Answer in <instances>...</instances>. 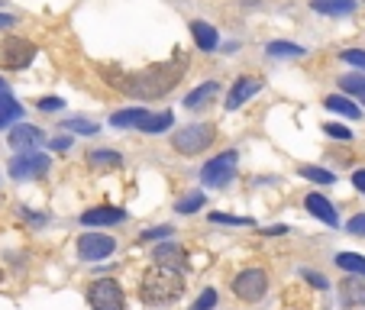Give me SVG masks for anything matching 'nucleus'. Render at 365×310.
<instances>
[{
  "label": "nucleus",
  "mask_w": 365,
  "mask_h": 310,
  "mask_svg": "<svg viewBox=\"0 0 365 310\" xmlns=\"http://www.w3.org/2000/svg\"><path fill=\"white\" fill-rule=\"evenodd\" d=\"M185 68H187L185 56H178V52H175L168 62L152 65V68L136 71V75H126L123 81H117V84H120V91H126V94L139 97V100H155V97L168 94V91H172L175 84L181 81Z\"/></svg>",
  "instance_id": "1"
},
{
  "label": "nucleus",
  "mask_w": 365,
  "mask_h": 310,
  "mask_svg": "<svg viewBox=\"0 0 365 310\" xmlns=\"http://www.w3.org/2000/svg\"><path fill=\"white\" fill-rule=\"evenodd\" d=\"M181 294H185V275H181L178 265L155 262L143 275V284H139V297H143V304H149V307L175 304Z\"/></svg>",
  "instance_id": "2"
},
{
  "label": "nucleus",
  "mask_w": 365,
  "mask_h": 310,
  "mask_svg": "<svg viewBox=\"0 0 365 310\" xmlns=\"http://www.w3.org/2000/svg\"><path fill=\"white\" fill-rule=\"evenodd\" d=\"M236 165H240V152L227 149V152H220V155H214V159L200 168V181H204L207 187H223V185L233 181Z\"/></svg>",
  "instance_id": "3"
},
{
  "label": "nucleus",
  "mask_w": 365,
  "mask_h": 310,
  "mask_svg": "<svg viewBox=\"0 0 365 310\" xmlns=\"http://www.w3.org/2000/svg\"><path fill=\"white\" fill-rule=\"evenodd\" d=\"M214 136L217 133L210 123H194V126H185L181 133H175L172 145H175V152H181V155H200L204 149H210Z\"/></svg>",
  "instance_id": "4"
},
{
  "label": "nucleus",
  "mask_w": 365,
  "mask_h": 310,
  "mask_svg": "<svg viewBox=\"0 0 365 310\" xmlns=\"http://www.w3.org/2000/svg\"><path fill=\"white\" fill-rule=\"evenodd\" d=\"M36 58V46L29 39H20V36H7L0 42V68L7 71H20L26 68Z\"/></svg>",
  "instance_id": "5"
},
{
  "label": "nucleus",
  "mask_w": 365,
  "mask_h": 310,
  "mask_svg": "<svg viewBox=\"0 0 365 310\" xmlns=\"http://www.w3.org/2000/svg\"><path fill=\"white\" fill-rule=\"evenodd\" d=\"M265 291H269V275H265L262 269H246L233 278V294L246 304L262 301Z\"/></svg>",
  "instance_id": "6"
},
{
  "label": "nucleus",
  "mask_w": 365,
  "mask_h": 310,
  "mask_svg": "<svg viewBox=\"0 0 365 310\" xmlns=\"http://www.w3.org/2000/svg\"><path fill=\"white\" fill-rule=\"evenodd\" d=\"M88 304L94 310H123V288L113 278H97L88 288Z\"/></svg>",
  "instance_id": "7"
},
{
  "label": "nucleus",
  "mask_w": 365,
  "mask_h": 310,
  "mask_svg": "<svg viewBox=\"0 0 365 310\" xmlns=\"http://www.w3.org/2000/svg\"><path fill=\"white\" fill-rule=\"evenodd\" d=\"M46 172H48V155H39V152H20L10 162V178H16V181L42 178Z\"/></svg>",
  "instance_id": "8"
},
{
  "label": "nucleus",
  "mask_w": 365,
  "mask_h": 310,
  "mask_svg": "<svg viewBox=\"0 0 365 310\" xmlns=\"http://www.w3.org/2000/svg\"><path fill=\"white\" fill-rule=\"evenodd\" d=\"M113 249H117V239L107 233H84L78 239V255L84 262H101V259L113 255Z\"/></svg>",
  "instance_id": "9"
},
{
  "label": "nucleus",
  "mask_w": 365,
  "mask_h": 310,
  "mask_svg": "<svg viewBox=\"0 0 365 310\" xmlns=\"http://www.w3.org/2000/svg\"><path fill=\"white\" fill-rule=\"evenodd\" d=\"M259 91H262V78H252V75L236 78V84L230 88V97H227V110H236V107H242V103H246L249 97H255Z\"/></svg>",
  "instance_id": "10"
},
{
  "label": "nucleus",
  "mask_w": 365,
  "mask_h": 310,
  "mask_svg": "<svg viewBox=\"0 0 365 310\" xmlns=\"http://www.w3.org/2000/svg\"><path fill=\"white\" fill-rule=\"evenodd\" d=\"M126 220V210L120 207H91L81 214L84 227H113V223H123Z\"/></svg>",
  "instance_id": "11"
},
{
  "label": "nucleus",
  "mask_w": 365,
  "mask_h": 310,
  "mask_svg": "<svg viewBox=\"0 0 365 310\" xmlns=\"http://www.w3.org/2000/svg\"><path fill=\"white\" fill-rule=\"evenodd\" d=\"M10 145H14L16 152H33L36 145L42 143V130L39 126H33V123H20V126H14L10 130Z\"/></svg>",
  "instance_id": "12"
},
{
  "label": "nucleus",
  "mask_w": 365,
  "mask_h": 310,
  "mask_svg": "<svg viewBox=\"0 0 365 310\" xmlns=\"http://www.w3.org/2000/svg\"><path fill=\"white\" fill-rule=\"evenodd\" d=\"M339 301H343V307H359V304H365V278L362 275L343 278V281H339Z\"/></svg>",
  "instance_id": "13"
},
{
  "label": "nucleus",
  "mask_w": 365,
  "mask_h": 310,
  "mask_svg": "<svg viewBox=\"0 0 365 310\" xmlns=\"http://www.w3.org/2000/svg\"><path fill=\"white\" fill-rule=\"evenodd\" d=\"M304 207H307L317 220H324L327 227H336V223H339V214L333 210V204L324 197V194H307V197H304Z\"/></svg>",
  "instance_id": "14"
},
{
  "label": "nucleus",
  "mask_w": 365,
  "mask_h": 310,
  "mask_svg": "<svg viewBox=\"0 0 365 310\" xmlns=\"http://www.w3.org/2000/svg\"><path fill=\"white\" fill-rule=\"evenodd\" d=\"M191 36H194V42H197L200 52H214V48L220 46V36H217V29L210 26V23H204V20H194L191 23Z\"/></svg>",
  "instance_id": "15"
},
{
  "label": "nucleus",
  "mask_w": 365,
  "mask_h": 310,
  "mask_svg": "<svg viewBox=\"0 0 365 310\" xmlns=\"http://www.w3.org/2000/svg\"><path fill=\"white\" fill-rule=\"evenodd\" d=\"M217 94H220V84H217V81H207V84L194 88L191 94L185 97V107H187V110H204V107H207L210 100H214Z\"/></svg>",
  "instance_id": "16"
},
{
  "label": "nucleus",
  "mask_w": 365,
  "mask_h": 310,
  "mask_svg": "<svg viewBox=\"0 0 365 310\" xmlns=\"http://www.w3.org/2000/svg\"><path fill=\"white\" fill-rule=\"evenodd\" d=\"M356 4L359 0H310V7L324 16H349L356 14Z\"/></svg>",
  "instance_id": "17"
},
{
  "label": "nucleus",
  "mask_w": 365,
  "mask_h": 310,
  "mask_svg": "<svg viewBox=\"0 0 365 310\" xmlns=\"http://www.w3.org/2000/svg\"><path fill=\"white\" fill-rule=\"evenodd\" d=\"M324 107H327V110H333V113H339V117H346V120H359V117H362V110H359V107L346 94H330L324 100Z\"/></svg>",
  "instance_id": "18"
},
{
  "label": "nucleus",
  "mask_w": 365,
  "mask_h": 310,
  "mask_svg": "<svg viewBox=\"0 0 365 310\" xmlns=\"http://www.w3.org/2000/svg\"><path fill=\"white\" fill-rule=\"evenodd\" d=\"M149 117V110L145 107H130V110H117L110 117V123L117 126V130H126V126H133V130H139V123Z\"/></svg>",
  "instance_id": "19"
},
{
  "label": "nucleus",
  "mask_w": 365,
  "mask_h": 310,
  "mask_svg": "<svg viewBox=\"0 0 365 310\" xmlns=\"http://www.w3.org/2000/svg\"><path fill=\"white\" fill-rule=\"evenodd\" d=\"M152 259H155V262H162V265H181V259H185V249H181L178 242H162V246H155Z\"/></svg>",
  "instance_id": "20"
},
{
  "label": "nucleus",
  "mask_w": 365,
  "mask_h": 310,
  "mask_svg": "<svg viewBox=\"0 0 365 310\" xmlns=\"http://www.w3.org/2000/svg\"><path fill=\"white\" fill-rule=\"evenodd\" d=\"M172 123H175V117L168 110H162V113H149V117L139 123V130L143 133H165Z\"/></svg>",
  "instance_id": "21"
},
{
  "label": "nucleus",
  "mask_w": 365,
  "mask_h": 310,
  "mask_svg": "<svg viewBox=\"0 0 365 310\" xmlns=\"http://www.w3.org/2000/svg\"><path fill=\"white\" fill-rule=\"evenodd\" d=\"M336 265L343 272H349V275H362L365 278V255H359V252H339L336 255Z\"/></svg>",
  "instance_id": "22"
},
{
  "label": "nucleus",
  "mask_w": 365,
  "mask_h": 310,
  "mask_svg": "<svg viewBox=\"0 0 365 310\" xmlns=\"http://www.w3.org/2000/svg\"><path fill=\"white\" fill-rule=\"evenodd\" d=\"M88 162L94 168H117L120 165V152H113V149H94L88 155Z\"/></svg>",
  "instance_id": "23"
},
{
  "label": "nucleus",
  "mask_w": 365,
  "mask_h": 310,
  "mask_svg": "<svg viewBox=\"0 0 365 310\" xmlns=\"http://www.w3.org/2000/svg\"><path fill=\"white\" fill-rule=\"evenodd\" d=\"M301 178L314 181V185H333V181H336V175L327 172V168H320V165H301Z\"/></svg>",
  "instance_id": "24"
},
{
  "label": "nucleus",
  "mask_w": 365,
  "mask_h": 310,
  "mask_svg": "<svg viewBox=\"0 0 365 310\" xmlns=\"http://www.w3.org/2000/svg\"><path fill=\"white\" fill-rule=\"evenodd\" d=\"M269 56L272 58H297L304 56V48L297 42H269Z\"/></svg>",
  "instance_id": "25"
},
{
  "label": "nucleus",
  "mask_w": 365,
  "mask_h": 310,
  "mask_svg": "<svg viewBox=\"0 0 365 310\" xmlns=\"http://www.w3.org/2000/svg\"><path fill=\"white\" fill-rule=\"evenodd\" d=\"M339 91H343V94L365 97V75H343L339 78Z\"/></svg>",
  "instance_id": "26"
},
{
  "label": "nucleus",
  "mask_w": 365,
  "mask_h": 310,
  "mask_svg": "<svg viewBox=\"0 0 365 310\" xmlns=\"http://www.w3.org/2000/svg\"><path fill=\"white\" fill-rule=\"evenodd\" d=\"M62 130L78 133V136H94V133L101 130V126H97L94 120H81V117H78V120H65V123H62Z\"/></svg>",
  "instance_id": "27"
},
{
  "label": "nucleus",
  "mask_w": 365,
  "mask_h": 310,
  "mask_svg": "<svg viewBox=\"0 0 365 310\" xmlns=\"http://www.w3.org/2000/svg\"><path fill=\"white\" fill-rule=\"evenodd\" d=\"M200 207H204V194L191 191V194H185V197L178 200V207H175V210H178V214H197Z\"/></svg>",
  "instance_id": "28"
},
{
  "label": "nucleus",
  "mask_w": 365,
  "mask_h": 310,
  "mask_svg": "<svg viewBox=\"0 0 365 310\" xmlns=\"http://www.w3.org/2000/svg\"><path fill=\"white\" fill-rule=\"evenodd\" d=\"M214 304H217V291H214V288H204V291L197 294V301H194L187 310H210Z\"/></svg>",
  "instance_id": "29"
},
{
  "label": "nucleus",
  "mask_w": 365,
  "mask_h": 310,
  "mask_svg": "<svg viewBox=\"0 0 365 310\" xmlns=\"http://www.w3.org/2000/svg\"><path fill=\"white\" fill-rule=\"evenodd\" d=\"M23 117V107L20 103H10V107H4V110H0V130H7L10 123H14V120H20Z\"/></svg>",
  "instance_id": "30"
},
{
  "label": "nucleus",
  "mask_w": 365,
  "mask_h": 310,
  "mask_svg": "<svg viewBox=\"0 0 365 310\" xmlns=\"http://www.w3.org/2000/svg\"><path fill=\"white\" fill-rule=\"evenodd\" d=\"M214 223H227V227H252L249 217H230V214H210Z\"/></svg>",
  "instance_id": "31"
},
{
  "label": "nucleus",
  "mask_w": 365,
  "mask_h": 310,
  "mask_svg": "<svg viewBox=\"0 0 365 310\" xmlns=\"http://www.w3.org/2000/svg\"><path fill=\"white\" fill-rule=\"evenodd\" d=\"M301 275H304V281H307V284H314V288H317V291H327V288H330V281H327V275H320V272H314V269H304Z\"/></svg>",
  "instance_id": "32"
},
{
  "label": "nucleus",
  "mask_w": 365,
  "mask_h": 310,
  "mask_svg": "<svg viewBox=\"0 0 365 310\" xmlns=\"http://www.w3.org/2000/svg\"><path fill=\"white\" fill-rule=\"evenodd\" d=\"M339 58H343V62H349V65H356V68H362V71H365V52H362V48H346V52H339Z\"/></svg>",
  "instance_id": "33"
},
{
  "label": "nucleus",
  "mask_w": 365,
  "mask_h": 310,
  "mask_svg": "<svg viewBox=\"0 0 365 310\" xmlns=\"http://www.w3.org/2000/svg\"><path fill=\"white\" fill-rule=\"evenodd\" d=\"M36 107H39L42 113H56V110H62V107H65V100H62V97H42Z\"/></svg>",
  "instance_id": "34"
},
{
  "label": "nucleus",
  "mask_w": 365,
  "mask_h": 310,
  "mask_svg": "<svg viewBox=\"0 0 365 310\" xmlns=\"http://www.w3.org/2000/svg\"><path fill=\"white\" fill-rule=\"evenodd\" d=\"M324 130H327V136H333V139H343V143H349V139H352V130H346L343 123H327Z\"/></svg>",
  "instance_id": "35"
},
{
  "label": "nucleus",
  "mask_w": 365,
  "mask_h": 310,
  "mask_svg": "<svg viewBox=\"0 0 365 310\" xmlns=\"http://www.w3.org/2000/svg\"><path fill=\"white\" fill-rule=\"evenodd\" d=\"M175 229L172 227H152V229H145L143 233V242H152V239H168Z\"/></svg>",
  "instance_id": "36"
},
{
  "label": "nucleus",
  "mask_w": 365,
  "mask_h": 310,
  "mask_svg": "<svg viewBox=\"0 0 365 310\" xmlns=\"http://www.w3.org/2000/svg\"><path fill=\"white\" fill-rule=\"evenodd\" d=\"M346 233H352V236H365V214L349 217V223H346Z\"/></svg>",
  "instance_id": "37"
},
{
  "label": "nucleus",
  "mask_w": 365,
  "mask_h": 310,
  "mask_svg": "<svg viewBox=\"0 0 365 310\" xmlns=\"http://www.w3.org/2000/svg\"><path fill=\"white\" fill-rule=\"evenodd\" d=\"M10 103H16V100H14V94H10L7 81L0 78V110H4V107H10Z\"/></svg>",
  "instance_id": "38"
},
{
  "label": "nucleus",
  "mask_w": 365,
  "mask_h": 310,
  "mask_svg": "<svg viewBox=\"0 0 365 310\" xmlns=\"http://www.w3.org/2000/svg\"><path fill=\"white\" fill-rule=\"evenodd\" d=\"M48 145H52V152H65V149H71V136H56Z\"/></svg>",
  "instance_id": "39"
},
{
  "label": "nucleus",
  "mask_w": 365,
  "mask_h": 310,
  "mask_svg": "<svg viewBox=\"0 0 365 310\" xmlns=\"http://www.w3.org/2000/svg\"><path fill=\"white\" fill-rule=\"evenodd\" d=\"M352 185H356V191L365 194V168H356V172H352Z\"/></svg>",
  "instance_id": "40"
},
{
  "label": "nucleus",
  "mask_w": 365,
  "mask_h": 310,
  "mask_svg": "<svg viewBox=\"0 0 365 310\" xmlns=\"http://www.w3.org/2000/svg\"><path fill=\"white\" fill-rule=\"evenodd\" d=\"M265 236H282V233H288V227H269V229H262Z\"/></svg>",
  "instance_id": "41"
},
{
  "label": "nucleus",
  "mask_w": 365,
  "mask_h": 310,
  "mask_svg": "<svg viewBox=\"0 0 365 310\" xmlns=\"http://www.w3.org/2000/svg\"><path fill=\"white\" fill-rule=\"evenodd\" d=\"M14 26V16H7V14H0V29H10Z\"/></svg>",
  "instance_id": "42"
},
{
  "label": "nucleus",
  "mask_w": 365,
  "mask_h": 310,
  "mask_svg": "<svg viewBox=\"0 0 365 310\" xmlns=\"http://www.w3.org/2000/svg\"><path fill=\"white\" fill-rule=\"evenodd\" d=\"M0 281H4V272H0Z\"/></svg>",
  "instance_id": "43"
}]
</instances>
